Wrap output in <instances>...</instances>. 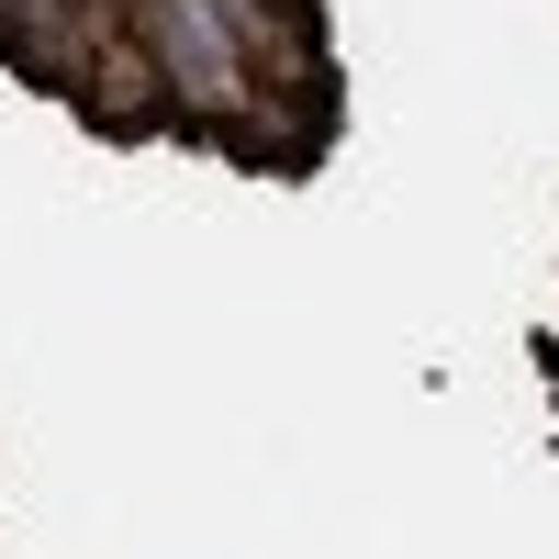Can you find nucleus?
Here are the masks:
<instances>
[{"label": "nucleus", "mask_w": 559, "mask_h": 559, "mask_svg": "<svg viewBox=\"0 0 559 559\" xmlns=\"http://www.w3.org/2000/svg\"><path fill=\"white\" fill-rule=\"evenodd\" d=\"M79 112L102 123V134H146L157 112H168V79H157V57L134 34H112L102 57H90V79H79Z\"/></svg>", "instance_id": "1"}]
</instances>
